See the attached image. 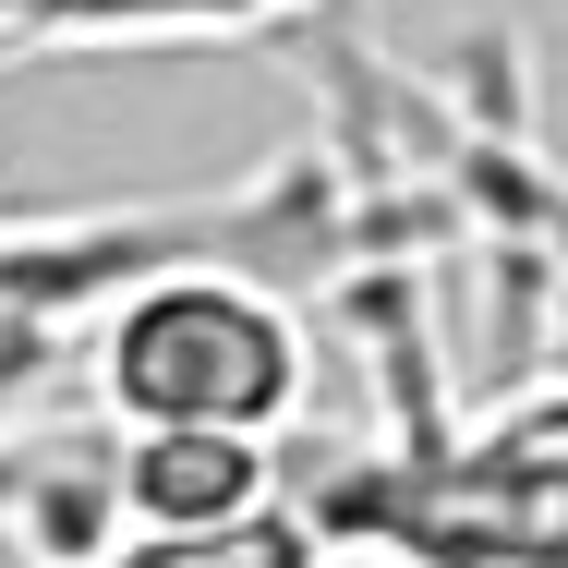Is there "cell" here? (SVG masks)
<instances>
[{
	"instance_id": "7a4b0ae2",
	"label": "cell",
	"mask_w": 568,
	"mask_h": 568,
	"mask_svg": "<svg viewBox=\"0 0 568 568\" xmlns=\"http://www.w3.org/2000/svg\"><path fill=\"white\" fill-rule=\"evenodd\" d=\"M121 532H219L291 496L278 436H219V424H110Z\"/></svg>"
},
{
	"instance_id": "6da1fadb",
	"label": "cell",
	"mask_w": 568,
	"mask_h": 568,
	"mask_svg": "<svg viewBox=\"0 0 568 568\" xmlns=\"http://www.w3.org/2000/svg\"><path fill=\"white\" fill-rule=\"evenodd\" d=\"M85 387L110 424H219V436H291L315 399V327L230 266L219 242L158 254L121 278L85 327Z\"/></svg>"
},
{
	"instance_id": "3957f363",
	"label": "cell",
	"mask_w": 568,
	"mask_h": 568,
	"mask_svg": "<svg viewBox=\"0 0 568 568\" xmlns=\"http://www.w3.org/2000/svg\"><path fill=\"white\" fill-rule=\"evenodd\" d=\"M327 557H339V532L303 496H278V508L219 520V532H121L110 557H85V568H327Z\"/></svg>"
}]
</instances>
